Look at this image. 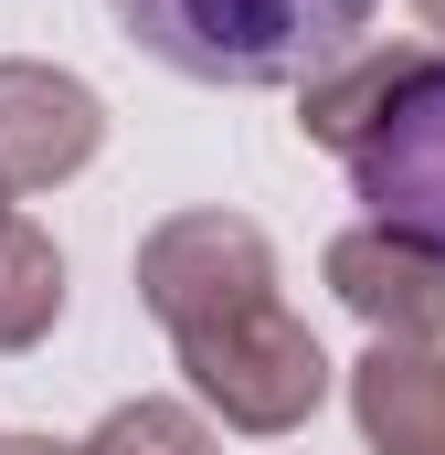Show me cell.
<instances>
[{
    "mask_svg": "<svg viewBox=\"0 0 445 455\" xmlns=\"http://www.w3.org/2000/svg\"><path fill=\"white\" fill-rule=\"evenodd\" d=\"M350 413L371 455H445V349L371 339L350 360Z\"/></svg>",
    "mask_w": 445,
    "mask_h": 455,
    "instance_id": "obj_7",
    "label": "cell"
},
{
    "mask_svg": "<svg viewBox=\"0 0 445 455\" xmlns=\"http://www.w3.org/2000/svg\"><path fill=\"white\" fill-rule=\"evenodd\" d=\"M0 455H75V445H53V435H0Z\"/></svg>",
    "mask_w": 445,
    "mask_h": 455,
    "instance_id": "obj_11",
    "label": "cell"
},
{
    "mask_svg": "<svg viewBox=\"0 0 445 455\" xmlns=\"http://www.w3.org/2000/svg\"><path fill=\"white\" fill-rule=\"evenodd\" d=\"M350 191L371 202V223L445 254V43H425V64L403 75L392 116L350 148Z\"/></svg>",
    "mask_w": 445,
    "mask_h": 455,
    "instance_id": "obj_4",
    "label": "cell"
},
{
    "mask_svg": "<svg viewBox=\"0 0 445 455\" xmlns=\"http://www.w3.org/2000/svg\"><path fill=\"white\" fill-rule=\"evenodd\" d=\"M117 32L191 85H308L360 53L382 0H107Z\"/></svg>",
    "mask_w": 445,
    "mask_h": 455,
    "instance_id": "obj_1",
    "label": "cell"
},
{
    "mask_svg": "<svg viewBox=\"0 0 445 455\" xmlns=\"http://www.w3.org/2000/svg\"><path fill=\"white\" fill-rule=\"evenodd\" d=\"M53 318H64V254H53V233L43 223H0V360H21V349L53 339Z\"/></svg>",
    "mask_w": 445,
    "mask_h": 455,
    "instance_id": "obj_9",
    "label": "cell"
},
{
    "mask_svg": "<svg viewBox=\"0 0 445 455\" xmlns=\"http://www.w3.org/2000/svg\"><path fill=\"white\" fill-rule=\"evenodd\" d=\"M170 349L191 371V403L213 424H233V435H297L329 403V349H319V329L287 297H265V307H244L222 329H191Z\"/></svg>",
    "mask_w": 445,
    "mask_h": 455,
    "instance_id": "obj_2",
    "label": "cell"
},
{
    "mask_svg": "<svg viewBox=\"0 0 445 455\" xmlns=\"http://www.w3.org/2000/svg\"><path fill=\"white\" fill-rule=\"evenodd\" d=\"M414 21H425V43H445V0H414Z\"/></svg>",
    "mask_w": 445,
    "mask_h": 455,
    "instance_id": "obj_12",
    "label": "cell"
},
{
    "mask_svg": "<svg viewBox=\"0 0 445 455\" xmlns=\"http://www.w3.org/2000/svg\"><path fill=\"white\" fill-rule=\"evenodd\" d=\"M0 223H11V180H0Z\"/></svg>",
    "mask_w": 445,
    "mask_h": 455,
    "instance_id": "obj_13",
    "label": "cell"
},
{
    "mask_svg": "<svg viewBox=\"0 0 445 455\" xmlns=\"http://www.w3.org/2000/svg\"><path fill=\"white\" fill-rule=\"evenodd\" d=\"M425 64V32H403V43H360V53H339L329 75H308L297 85V127H308V148H360L382 116H392V96H403V75Z\"/></svg>",
    "mask_w": 445,
    "mask_h": 455,
    "instance_id": "obj_8",
    "label": "cell"
},
{
    "mask_svg": "<svg viewBox=\"0 0 445 455\" xmlns=\"http://www.w3.org/2000/svg\"><path fill=\"white\" fill-rule=\"evenodd\" d=\"M265 297H276V243H265V223H244V212H170V223L138 233V307L170 339L222 329V318H244Z\"/></svg>",
    "mask_w": 445,
    "mask_h": 455,
    "instance_id": "obj_3",
    "label": "cell"
},
{
    "mask_svg": "<svg viewBox=\"0 0 445 455\" xmlns=\"http://www.w3.org/2000/svg\"><path fill=\"white\" fill-rule=\"evenodd\" d=\"M107 148V96L64 64L11 53L0 64V180L11 191H64L75 170H96Z\"/></svg>",
    "mask_w": 445,
    "mask_h": 455,
    "instance_id": "obj_5",
    "label": "cell"
},
{
    "mask_svg": "<svg viewBox=\"0 0 445 455\" xmlns=\"http://www.w3.org/2000/svg\"><path fill=\"white\" fill-rule=\"evenodd\" d=\"M75 455H213V424H202V403L138 392V403H117V413H107Z\"/></svg>",
    "mask_w": 445,
    "mask_h": 455,
    "instance_id": "obj_10",
    "label": "cell"
},
{
    "mask_svg": "<svg viewBox=\"0 0 445 455\" xmlns=\"http://www.w3.org/2000/svg\"><path fill=\"white\" fill-rule=\"evenodd\" d=\"M319 275H329V297L371 339H414V349L445 339V254L435 243H414V233H392V223H350L319 254Z\"/></svg>",
    "mask_w": 445,
    "mask_h": 455,
    "instance_id": "obj_6",
    "label": "cell"
}]
</instances>
